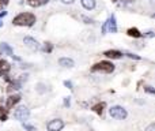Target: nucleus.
<instances>
[{"mask_svg": "<svg viewBox=\"0 0 155 131\" xmlns=\"http://www.w3.org/2000/svg\"><path fill=\"white\" fill-rule=\"evenodd\" d=\"M12 23L16 26H33L35 23V15L31 12H21L12 19Z\"/></svg>", "mask_w": 155, "mask_h": 131, "instance_id": "f257e3e1", "label": "nucleus"}, {"mask_svg": "<svg viewBox=\"0 0 155 131\" xmlns=\"http://www.w3.org/2000/svg\"><path fill=\"white\" fill-rule=\"evenodd\" d=\"M91 71L93 72H105V74H112L114 71V64L112 62H107V60H102V62L97 63L91 67Z\"/></svg>", "mask_w": 155, "mask_h": 131, "instance_id": "f03ea898", "label": "nucleus"}, {"mask_svg": "<svg viewBox=\"0 0 155 131\" xmlns=\"http://www.w3.org/2000/svg\"><path fill=\"white\" fill-rule=\"evenodd\" d=\"M109 115L112 116L113 119H118V120H123L128 116V112H127L125 108L120 107V105H114L109 109Z\"/></svg>", "mask_w": 155, "mask_h": 131, "instance_id": "7ed1b4c3", "label": "nucleus"}, {"mask_svg": "<svg viewBox=\"0 0 155 131\" xmlns=\"http://www.w3.org/2000/svg\"><path fill=\"white\" fill-rule=\"evenodd\" d=\"M29 116H30V111H29V108L25 107V105H23V107L16 108L15 112H14V118H15L16 120L22 122V123H23L25 120H27V119H29Z\"/></svg>", "mask_w": 155, "mask_h": 131, "instance_id": "20e7f679", "label": "nucleus"}, {"mask_svg": "<svg viewBox=\"0 0 155 131\" xmlns=\"http://www.w3.org/2000/svg\"><path fill=\"white\" fill-rule=\"evenodd\" d=\"M48 131H61L64 129V122L61 119H53L48 123Z\"/></svg>", "mask_w": 155, "mask_h": 131, "instance_id": "39448f33", "label": "nucleus"}, {"mask_svg": "<svg viewBox=\"0 0 155 131\" xmlns=\"http://www.w3.org/2000/svg\"><path fill=\"white\" fill-rule=\"evenodd\" d=\"M23 44L27 47V48L31 49V51H38V49H40V44H38V41L33 37H29V36L23 38Z\"/></svg>", "mask_w": 155, "mask_h": 131, "instance_id": "423d86ee", "label": "nucleus"}, {"mask_svg": "<svg viewBox=\"0 0 155 131\" xmlns=\"http://www.w3.org/2000/svg\"><path fill=\"white\" fill-rule=\"evenodd\" d=\"M109 29L110 33H117V23H116V16L110 15L109 19L106 21V30Z\"/></svg>", "mask_w": 155, "mask_h": 131, "instance_id": "0eeeda50", "label": "nucleus"}, {"mask_svg": "<svg viewBox=\"0 0 155 131\" xmlns=\"http://www.w3.org/2000/svg\"><path fill=\"white\" fill-rule=\"evenodd\" d=\"M10 70H11V66L7 60H4V59L0 60V75H2V77H4V78L7 77Z\"/></svg>", "mask_w": 155, "mask_h": 131, "instance_id": "6e6552de", "label": "nucleus"}, {"mask_svg": "<svg viewBox=\"0 0 155 131\" xmlns=\"http://www.w3.org/2000/svg\"><path fill=\"white\" fill-rule=\"evenodd\" d=\"M104 56L109 57V59H121L123 57V52L116 51V49H109V51L104 52Z\"/></svg>", "mask_w": 155, "mask_h": 131, "instance_id": "1a4fd4ad", "label": "nucleus"}, {"mask_svg": "<svg viewBox=\"0 0 155 131\" xmlns=\"http://www.w3.org/2000/svg\"><path fill=\"white\" fill-rule=\"evenodd\" d=\"M59 64L63 67H67V68H71V67L75 66V62L72 59H70V57H61L59 60Z\"/></svg>", "mask_w": 155, "mask_h": 131, "instance_id": "9d476101", "label": "nucleus"}, {"mask_svg": "<svg viewBox=\"0 0 155 131\" xmlns=\"http://www.w3.org/2000/svg\"><path fill=\"white\" fill-rule=\"evenodd\" d=\"M0 51L3 52V55H8V56H14V51L7 43H2L0 45Z\"/></svg>", "mask_w": 155, "mask_h": 131, "instance_id": "9b49d317", "label": "nucleus"}, {"mask_svg": "<svg viewBox=\"0 0 155 131\" xmlns=\"http://www.w3.org/2000/svg\"><path fill=\"white\" fill-rule=\"evenodd\" d=\"M21 101V96L19 94H15V96H11L7 98V108H12L15 104Z\"/></svg>", "mask_w": 155, "mask_h": 131, "instance_id": "f8f14e48", "label": "nucleus"}, {"mask_svg": "<svg viewBox=\"0 0 155 131\" xmlns=\"http://www.w3.org/2000/svg\"><path fill=\"white\" fill-rule=\"evenodd\" d=\"M49 0H27L30 7H41V5H45Z\"/></svg>", "mask_w": 155, "mask_h": 131, "instance_id": "ddd939ff", "label": "nucleus"}, {"mask_svg": "<svg viewBox=\"0 0 155 131\" xmlns=\"http://www.w3.org/2000/svg\"><path fill=\"white\" fill-rule=\"evenodd\" d=\"M104 108H105V102H98V104H95L93 108H91V109H93L97 115L101 116L102 113H104Z\"/></svg>", "mask_w": 155, "mask_h": 131, "instance_id": "4468645a", "label": "nucleus"}, {"mask_svg": "<svg viewBox=\"0 0 155 131\" xmlns=\"http://www.w3.org/2000/svg\"><path fill=\"white\" fill-rule=\"evenodd\" d=\"M80 3L86 10H93L95 7V0H80Z\"/></svg>", "mask_w": 155, "mask_h": 131, "instance_id": "2eb2a0df", "label": "nucleus"}, {"mask_svg": "<svg viewBox=\"0 0 155 131\" xmlns=\"http://www.w3.org/2000/svg\"><path fill=\"white\" fill-rule=\"evenodd\" d=\"M128 36H131V37H135V38H140L142 37V33L139 32V29H136V27H131V29H128Z\"/></svg>", "mask_w": 155, "mask_h": 131, "instance_id": "dca6fc26", "label": "nucleus"}, {"mask_svg": "<svg viewBox=\"0 0 155 131\" xmlns=\"http://www.w3.org/2000/svg\"><path fill=\"white\" fill-rule=\"evenodd\" d=\"M21 86H22V82L19 79L11 81V83H10V89H14V90H18V89H21Z\"/></svg>", "mask_w": 155, "mask_h": 131, "instance_id": "f3484780", "label": "nucleus"}, {"mask_svg": "<svg viewBox=\"0 0 155 131\" xmlns=\"http://www.w3.org/2000/svg\"><path fill=\"white\" fill-rule=\"evenodd\" d=\"M7 111L8 109H4V108L0 107V120H2V122L7 120Z\"/></svg>", "mask_w": 155, "mask_h": 131, "instance_id": "a211bd4d", "label": "nucleus"}, {"mask_svg": "<svg viewBox=\"0 0 155 131\" xmlns=\"http://www.w3.org/2000/svg\"><path fill=\"white\" fill-rule=\"evenodd\" d=\"M42 51H44V52H46V53H51V52L53 51V45H52L51 43H45V45H44Z\"/></svg>", "mask_w": 155, "mask_h": 131, "instance_id": "6ab92c4d", "label": "nucleus"}, {"mask_svg": "<svg viewBox=\"0 0 155 131\" xmlns=\"http://www.w3.org/2000/svg\"><path fill=\"white\" fill-rule=\"evenodd\" d=\"M22 126H23V129L27 130V131H37V129H35L34 126H30V124H27V123H23Z\"/></svg>", "mask_w": 155, "mask_h": 131, "instance_id": "aec40b11", "label": "nucleus"}, {"mask_svg": "<svg viewBox=\"0 0 155 131\" xmlns=\"http://www.w3.org/2000/svg\"><path fill=\"white\" fill-rule=\"evenodd\" d=\"M144 90L147 91V93H150V94H155V89L153 88V86H144Z\"/></svg>", "mask_w": 155, "mask_h": 131, "instance_id": "412c9836", "label": "nucleus"}, {"mask_svg": "<svg viewBox=\"0 0 155 131\" xmlns=\"http://www.w3.org/2000/svg\"><path fill=\"white\" fill-rule=\"evenodd\" d=\"M44 88H45V85H44V83H38V88H37L38 93H45L46 89H44Z\"/></svg>", "mask_w": 155, "mask_h": 131, "instance_id": "4be33fe9", "label": "nucleus"}, {"mask_svg": "<svg viewBox=\"0 0 155 131\" xmlns=\"http://www.w3.org/2000/svg\"><path fill=\"white\" fill-rule=\"evenodd\" d=\"M71 105V97H65L64 98V107L67 108V107H70Z\"/></svg>", "mask_w": 155, "mask_h": 131, "instance_id": "5701e85b", "label": "nucleus"}, {"mask_svg": "<svg viewBox=\"0 0 155 131\" xmlns=\"http://www.w3.org/2000/svg\"><path fill=\"white\" fill-rule=\"evenodd\" d=\"M128 57H131V59H135V60H140V56H137V55H134V53H125Z\"/></svg>", "mask_w": 155, "mask_h": 131, "instance_id": "b1692460", "label": "nucleus"}, {"mask_svg": "<svg viewBox=\"0 0 155 131\" xmlns=\"http://www.w3.org/2000/svg\"><path fill=\"white\" fill-rule=\"evenodd\" d=\"M7 4H8V0H0V8L5 7Z\"/></svg>", "mask_w": 155, "mask_h": 131, "instance_id": "393cba45", "label": "nucleus"}, {"mask_svg": "<svg viewBox=\"0 0 155 131\" xmlns=\"http://www.w3.org/2000/svg\"><path fill=\"white\" fill-rule=\"evenodd\" d=\"M64 85L67 86L68 89H72V82H71V81H64Z\"/></svg>", "mask_w": 155, "mask_h": 131, "instance_id": "a878e982", "label": "nucleus"}, {"mask_svg": "<svg viewBox=\"0 0 155 131\" xmlns=\"http://www.w3.org/2000/svg\"><path fill=\"white\" fill-rule=\"evenodd\" d=\"M146 131H155V124L153 123V124H150V126L146 129Z\"/></svg>", "mask_w": 155, "mask_h": 131, "instance_id": "bb28decb", "label": "nucleus"}, {"mask_svg": "<svg viewBox=\"0 0 155 131\" xmlns=\"http://www.w3.org/2000/svg\"><path fill=\"white\" fill-rule=\"evenodd\" d=\"M83 18V21H86V23H93V19H90V18H87V16H82Z\"/></svg>", "mask_w": 155, "mask_h": 131, "instance_id": "cd10ccee", "label": "nucleus"}, {"mask_svg": "<svg viewBox=\"0 0 155 131\" xmlns=\"http://www.w3.org/2000/svg\"><path fill=\"white\" fill-rule=\"evenodd\" d=\"M63 3H64V4H72L74 2H75V0H61Z\"/></svg>", "mask_w": 155, "mask_h": 131, "instance_id": "c85d7f7f", "label": "nucleus"}, {"mask_svg": "<svg viewBox=\"0 0 155 131\" xmlns=\"http://www.w3.org/2000/svg\"><path fill=\"white\" fill-rule=\"evenodd\" d=\"M144 36H147V37H154V33L153 32H147V34H144Z\"/></svg>", "mask_w": 155, "mask_h": 131, "instance_id": "c756f323", "label": "nucleus"}, {"mask_svg": "<svg viewBox=\"0 0 155 131\" xmlns=\"http://www.w3.org/2000/svg\"><path fill=\"white\" fill-rule=\"evenodd\" d=\"M7 15V11H2V12H0V18H3V16H5Z\"/></svg>", "mask_w": 155, "mask_h": 131, "instance_id": "7c9ffc66", "label": "nucleus"}, {"mask_svg": "<svg viewBox=\"0 0 155 131\" xmlns=\"http://www.w3.org/2000/svg\"><path fill=\"white\" fill-rule=\"evenodd\" d=\"M123 2H124V3H127V4H129V3H134L135 0H123Z\"/></svg>", "mask_w": 155, "mask_h": 131, "instance_id": "2f4dec72", "label": "nucleus"}, {"mask_svg": "<svg viewBox=\"0 0 155 131\" xmlns=\"http://www.w3.org/2000/svg\"><path fill=\"white\" fill-rule=\"evenodd\" d=\"M3 26V22H0V27H2Z\"/></svg>", "mask_w": 155, "mask_h": 131, "instance_id": "473e14b6", "label": "nucleus"}, {"mask_svg": "<svg viewBox=\"0 0 155 131\" xmlns=\"http://www.w3.org/2000/svg\"><path fill=\"white\" fill-rule=\"evenodd\" d=\"M112 2H117V0H112Z\"/></svg>", "mask_w": 155, "mask_h": 131, "instance_id": "72a5a7b5", "label": "nucleus"}]
</instances>
